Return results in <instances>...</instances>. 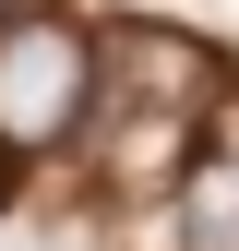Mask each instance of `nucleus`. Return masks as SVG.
<instances>
[{
  "mask_svg": "<svg viewBox=\"0 0 239 251\" xmlns=\"http://www.w3.org/2000/svg\"><path fill=\"white\" fill-rule=\"evenodd\" d=\"M179 251H239V132L179 179Z\"/></svg>",
  "mask_w": 239,
  "mask_h": 251,
  "instance_id": "obj_2",
  "label": "nucleus"
},
{
  "mask_svg": "<svg viewBox=\"0 0 239 251\" xmlns=\"http://www.w3.org/2000/svg\"><path fill=\"white\" fill-rule=\"evenodd\" d=\"M0 12H48V0H0Z\"/></svg>",
  "mask_w": 239,
  "mask_h": 251,
  "instance_id": "obj_3",
  "label": "nucleus"
},
{
  "mask_svg": "<svg viewBox=\"0 0 239 251\" xmlns=\"http://www.w3.org/2000/svg\"><path fill=\"white\" fill-rule=\"evenodd\" d=\"M84 84H96V48H84V24L60 12H12L0 24V144H60L84 120Z\"/></svg>",
  "mask_w": 239,
  "mask_h": 251,
  "instance_id": "obj_1",
  "label": "nucleus"
}]
</instances>
